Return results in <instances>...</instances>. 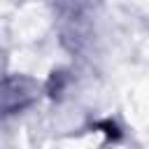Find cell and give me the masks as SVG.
Returning <instances> with one entry per match:
<instances>
[{"label":"cell","instance_id":"obj_1","mask_svg":"<svg viewBox=\"0 0 149 149\" xmlns=\"http://www.w3.org/2000/svg\"><path fill=\"white\" fill-rule=\"evenodd\" d=\"M40 84L28 74H7L0 79V114H19L37 102Z\"/></svg>","mask_w":149,"mask_h":149}]
</instances>
